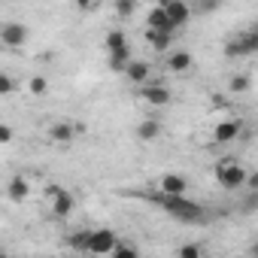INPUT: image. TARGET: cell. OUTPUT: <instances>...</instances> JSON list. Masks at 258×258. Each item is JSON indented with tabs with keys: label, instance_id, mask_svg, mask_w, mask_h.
Segmentation results:
<instances>
[{
	"label": "cell",
	"instance_id": "23",
	"mask_svg": "<svg viewBox=\"0 0 258 258\" xmlns=\"http://www.w3.org/2000/svg\"><path fill=\"white\" fill-rule=\"evenodd\" d=\"M176 258H204V249H201V243H182L176 249Z\"/></svg>",
	"mask_w": 258,
	"mask_h": 258
},
{
	"label": "cell",
	"instance_id": "2",
	"mask_svg": "<svg viewBox=\"0 0 258 258\" xmlns=\"http://www.w3.org/2000/svg\"><path fill=\"white\" fill-rule=\"evenodd\" d=\"M216 182L225 188V191H237L249 182V170L237 161V158H222L216 164Z\"/></svg>",
	"mask_w": 258,
	"mask_h": 258
},
{
	"label": "cell",
	"instance_id": "13",
	"mask_svg": "<svg viewBox=\"0 0 258 258\" xmlns=\"http://www.w3.org/2000/svg\"><path fill=\"white\" fill-rule=\"evenodd\" d=\"M240 131H243L240 118H225V121H219V124L213 127V140H216V143H234V140L240 137Z\"/></svg>",
	"mask_w": 258,
	"mask_h": 258
},
{
	"label": "cell",
	"instance_id": "18",
	"mask_svg": "<svg viewBox=\"0 0 258 258\" xmlns=\"http://www.w3.org/2000/svg\"><path fill=\"white\" fill-rule=\"evenodd\" d=\"M88 240H91V231H73L64 237V243L73 249V252H88Z\"/></svg>",
	"mask_w": 258,
	"mask_h": 258
},
{
	"label": "cell",
	"instance_id": "8",
	"mask_svg": "<svg viewBox=\"0 0 258 258\" xmlns=\"http://www.w3.org/2000/svg\"><path fill=\"white\" fill-rule=\"evenodd\" d=\"M76 134H79V124H73L70 118H58V121H52V124H49V140H52V143H58V146L73 143V140H76Z\"/></svg>",
	"mask_w": 258,
	"mask_h": 258
},
{
	"label": "cell",
	"instance_id": "3",
	"mask_svg": "<svg viewBox=\"0 0 258 258\" xmlns=\"http://www.w3.org/2000/svg\"><path fill=\"white\" fill-rule=\"evenodd\" d=\"M46 198H49V213H52L55 219H67V216L76 210V198H73V191L64 188V185H58V182L46 185Z\"/></svg>",
	"mask_w": 258,
	"mask_h": 258
},
{
	"label": "cell",
	"instance_id": "10",
	"mask_svg": "<svg viewBox=\"0 0 258 258\" xmlns=\"http://www.w3.org/2000/svg\"><path fill=\"white\" fill-rule=\"evenodd\" d=\"M103 43H106L109 58H131V43H127V34L121 28H112Z\"/></svg>",
	"mask_w": 258,
	"mask_h": 258
},
{
	"label": "cell",
	"instance_id": "14",
	"mask_svg": "<svg viewBox=\"0 0 258 258\" xmlns=\"http://www.w3.org/2000/svg\"><path fill=\"white\" fill-rule=\"evenodd\" d=\"M161 4H164V10H167L170 22L176 25V31H179L182 25H188V19L195 16V10H191L188 4H182V0H161Z\"/></svg>",
	"mask_w": 258,
	"mask_h": 258
},
{
	"label": "cell",
	"instance_id": "15",
	"mask_svg": "<svg viewBox=\"0 0 258 258\" xmlns=\"http://www.w3.org/2000/svg\"><path fill=\"white\" fill-rule=\"evenodd\" d=\"M7 195H10L13 204H25V201L31 198V182L25 179V173H16V176L7 182Z\"/></svg>",
	"mask_w": 258,
	"mask_h": 258
},
{
	"label": "cell",
	"instance_id": "30",
	"mask_svg": "<svg viewBox=\"0 0 258 258\" xmlns=\"http://www.w3.org/2000/svg\"><path fill=\"white\" fill-rule=\"evenodd\" d=\"M252 34H255V37H258V22H255V28H252Z\"/></svg>",
	"mask_w": 258,
	"mask_h": 258
},
{
	"label": "cell",
	"instance_id": "24",
	"mask_svg": "<svg viewBox=\"0 0 258 258\" xmlns=\"http://www.w3.org/2000/svg\"><path fill=\"white\" fill-rule=\"evenodd\" d=\"M112 10H115L118 19H127V16H134V13H137V4H131V0H118Z\"/></svg>",
	"mask_w": 258,
	"mask_h": 258
},
{
	"label": "cell",
	"instance_id": "9",
	"mask_svg": "<svg viewBox=\"0 0 258 258\" xmlns=\"http://www.w3.org/2000/svg\"><path fill=\"white\" fill-rule=\"evenodd\" d=\"M140 97H143L149 106H170L173 91H170L167 85H161V82H149V85L140 88Z\"/></svg>",
	"mask_w": 258,
	"mask_h": 258
},
{
	"label": "cell",
	"instance_id": "28",
	"mask_svg": "<svg viewBox=\"0 0 258 258\" xmlns=\"http://www.w3.org/2000/svg\"><path fill=\"white\" fill-rule=\"evenodd\" d=\"M246 185H252V188L258 191V173H255V176H249V182H246Z\"/></svg>",
	"mask_w": 258,
	"mask_h": 258
},
{
	"label": "cell",
	"instance_id": "11",
	"mask_svg": "<svg viewBox=\"0 0 258 258\" xmlns=\"http://www.w3.org/2000/svg\"><path fill=\"white\" fill-rule=\"evenodd\" d=\"M124 79L131 82V85H137V88L149 85L152 82V64L149 61H131L127 70H124Z\"/></svg>",
	"mask_w": 258,
	"mask_h": 258
},
{
	"label": "cell",
	"instance_id": "17",
	"mask_svg": "<svg viewBox=\"0 0 258 258\" xmlns=\"http://www.w3.org/2000/svg\"><path fill=\"white\" fill-rule=\"evenodd\" d=\"M158 137H161V121H158V118H143V121L137 124V140L152 143V140H158Z\"/></svg>",
	"mask_w": 258,
	"mask_h": 258
},
{
	"label": "cell",
	"instance_id": "19",
	"mask_svg": "<svg viewBox=\"0 0 258 258\" xmlns=\"http://www.w3.org/2000/svg\"><path fill=\"white\" fill-rule=\"evenodd\" d=\"M146 43H149L155 52H170L173 37H170V34H155V31H146Z\"/></svg>",
	"mask_w": 258,
	"mask_h": 258
},
{
	"label": "cell",
	"instance_id": "16",
	"mask_svg": "<svg viewBox=\"0 0 258 258\" xmlns=\"http://www.w3.org/2000/svg\"><path fill=\"white\" fill-rule=\"evenodd\" d=\"M191 67H195L191 52H185V49H173V52L167 55V73H188Z\"/></svg>",
	"mask_w": 258,
	"mask_h": 258
},
{
	"label": "cell",
	"instance_id": "5",
	"mask_svg": "<svg viewBox=\"0 0 258 258\" xmlns=\"http://www.w3.org/2000/svg\"><path fill=\"white\" fill-rule=\"evenodd\" d=\"M255 52H258V37H255L252 31L237 34V37L228 40V46H225V55H228V58H249V55H255Z\"/></svg>",
	"mask_w": 258,
	"mask_h": 258
},
{
	"label": "cell",
	"instance_id": "29",
	"mask_svg": "<svg viewBox=\"0 0 258 258\" xmlns=\"http://www.w3.org/2000/svg\"><path fill=\"white\" fill-rule=\"evenodd\" d=\"M249 255H252V258H258V243H255V246L249 249Z\"/></svg>",
	"mask_w": 258,
	"mask_h": 258
},
{
	"label": "cell",
	"instance_id": "27",
	"mask_svg": "<svg viewBox=\"0 0 258 258\" xmlns=\"http://www.w3.org/2000/svg\"><path fill=\"white\" fill-rule=\"evenodd\" d=\"M210 106H213V109H222V106H225V100H222L219 94H213V100H210Z\"/></svg>",
	"mask_w": 258,
	"mask_h": 258
},
{
	"label": "cell",
	"instance_id": "26",
	"mask_svg": "<svg viewBox=\"0 0 258 258\" xmlns=\"http://www.w3.org/2000/svg\"><path fill=\"white\" fill-rule=\"evenodd\" d=\"M13 143V127L4 121V124H0V146H10Z\"/></svg>",
	"mask_w": 258,
	"mask_h": 258
},
{
	"label": "cell",
	"instance_id": "7",
	"mask_svg": "<svg viewBox=\"0 0 258 258\" xmlns=\"http://www.w3.org/2000/svg\"><path fill=\"white\" fill-rule=\"evenodd\" d=\"M28 40H31V31L22 22H7L4 28H0V43H4L7 49H22Z\"/></svg>",
	"mask_w": 258,
	"mask_h": 258
},
{
	"label": "cell",
	"instance_id": "21",
	"mask_svg": "<svg viewBox=\"0 0 258 258\" xmlns=\"http://www.w3.org/2000/svg\"><path fill=\"white\" fill-rule=\"evenodd\" d=\"M46 91H49V79H46L43 73H34V76L28 79V94H31V97H43Z\"/></svg>",
	"mask_w": 258,
	"mask_h": 258
},
{
	"label": "cell",
	"instance_id": "25",
	"mask_svg": "<svg viewBox=\"0 0 258 258\" xmlns=\"http://www.w3.org/2000/svg\"><path fill=\"white\" fill-rule=\"evenodd\" d=\"M16 91V82H13V76L10 73H0V97H10Z\"/></svg>",
	"mask_w": 258,
	"mask_h": 258
},
{
	"label": "cell",
	"instance_id": "4",
	"mask_svg": "<svg viewBox=\"0 0 258 258\" xmlns=\"http://www.w3.org/2000/svg\"><path fill=\"white\" fill-rule=\"evenodd\" d=\"M118 246V234L112 228H97L91 231V240H88V255L94 258H103V255H112Z\"/></svg>",
	"mask_w": 258,
	"mask_h": 258
},
{
	"label": "cell",
	"instance_id": "6",
	"mask_svg": "<svg viewBox=\"0 0 258 258\" xmlns=\"http://www.w3.org/2000/svg\"><path fill=\"white\" fill-rule=\"evenodd\" d=\"M146 31H155V34H176V25L170 22V16H167V10H164V4H155V7H149V13H146Z\"/></svg>",
	"mask_w": 258,
	"mask_h": 258
},
{
	"label": "cell",
	"instance_id": "22",
	"mask_svg": "<svg viewBox=\"0 0 258 258\" xmlns=\"http://www.w3.org/2000/svg\"><path fill=\"white\" fill-rule=\"evenodd\" d=\"M109 258H140V249L131 240H118V246H115V252Z\"/></svg>",
	"mask_w": 258,
	"mask_h": 258
},
{
	"label": "cell",
	"instance_id": "12",
	"mask_svg": "<svg viewBox=\"0 0 258 258\" xmlns=\"http://www.w3.org/2000/svg\"><path fill=\"white\" fill-rule=\"evenodd\" d=\"M158 191H161V195H170V198H185L188 179L179 176V173H164V176L158 179Z\"/></svg>",
	"mask_w": 258,
	"mask_h": 258
},
{
	"label": "cell",
	"instance_id": "1",
	"mask_svg": "<svg viewBox=\"0 0 258 258\" xmlns=\"http://www.w3.org/2000/svg\"><path fill=\"white\" fill-rule=\"evenodd\" d=\"M152 204H158L161 210H167L173 219H179V222H188V225H204L207 222V210L201 207V204H195V201H188V198H170V195H161V191H155V195H146Z\"/></svg>",
	"mask_w": 258,
	"mask_h": 258
},
{
	"label": "cell",
	"instance_id": "20",
	"mask_svg": "<svg viewBox=\"0 0 258 258\" xmlns=\"http://www.w3.org/2000/svg\"><path fill=\"white\" fill-rule=\"evenodd\" d=\"M249 88H252L249 73H234V76L228 79V91H231V94H246Z\"/></svg>",
	"mask_w": 258,
	"mask_h": 258
}]
</instances>
